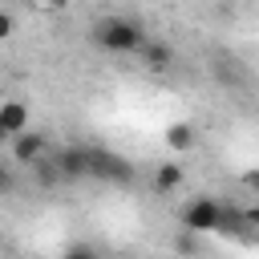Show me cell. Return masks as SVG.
<instances>
[{"label":"cell","instance_id":"obj_13","mask_svg":"<svg viewBox=\"0 0 259 259\" xmlns=\"http://www.w3.org/2000/svg\"><path fill=\"white\" fill-rule=\"evenodd\" d=\"M61 259H101V255H97L93 247H85V243H77V247H69V251L61 255Z\"/></svg>","mask_w":259,"mask_h":259},{"label":"cell","instance_id":"obj_11","mask_svg":"<svg viewBox=\"0 0 259 259\" xmlns=\"http://www.w3.org/2000/svg\"><path fill=\"white\" fill-rule=\"evenodd\" d=\"M32 170H36V178H40V186H53V182H61V174H57V162H49V158H40V162H32Z\"/></svg>","mask_w":259,"mask_h":259},{"label":"cell","instance_id":"obj_18","mask_svg":"<svg viewBox=\"0 0 259 259\" xmlns=\"http://www.w3.org/2000/svg\"><path fill=\"white\" fill-rule=\"evenodd\" d=\"M36 4H45V8H65L69 0H36Z\"/></svg>","mask_w":259,"mask_h":259},{"label":"cell","instance_id":"obj_9","mask_svg":"<svg viewBox=\"0 0 259 259\" xmlns=\"http://www.w3.org/2000/svg\"><path fill=\"white\" fill-rule=\"evenodd\" d=\"M251 227H247V214L239 210V206H231V202H223L219 206V235H235V239H243Z\"/></svg>","mask_w":259,"mask_h":259},{"label":"cell","instance_id":"obj_2","mask_svg":"<svg viewBox=\"0 0 259 259\" xmlns=\"http://www.w3.org/2000/svg\"><path fill=\"white\" fill-rule=\"evenodd\" d=\"M89 178H97V182H113V186H125V182H134V162H125L117 150L89 146Z\"/></svg>","mask_w":259,"mask_h":259},{"label":"cell","instance_id":"obj_14","mask_svg":"<svg viewBox=\"0 0 259 259\" xmlns=\"http://www.w3.org/2000/svg\"><path fill=\"white\" fill-rule=\"evenodd\" d=\"M243 186L259 194V170H243Z\"/></svg>","mask_w":259,"mask_h":259},{"label":"cell","instance_id":"obj_16","mask_svg":"<svg viewBox=\"0 0 259 259\" xmlns=\"http://www.w3.org/2000/svg\"><path fill=\"white\" fill-rule=\"evenodd\" d=\"M4 36H12V16H8V12H0V40H4Z\"/></svg>","mask_w":259,"mask_h":259},{"label":"cell","instance_id":"obj_6","mask_svg":"<svg viewBox=\"0 0 259 259\" xmlns=\"http://www.w3.org/2000/svg\"><path fill=\"white\" fill-rule=\"evenodd\" d=\"M28 121H32V113H28L24 101H0V130L8 134V142H12L16 134H24Z\"/></svg>","mask_w":259,"mask_h":259},{"label":"cell","instance_id":"obj_7","mask_svg":"<svg viewBox=\"0 0 259 259\" xmlns=\"http://www.w3.org/2000/svg\"><path fill=\"white\" fill-rule=\"evenodd\" d=\"M162 142H166L174 154H190V150L198 146V130H194L190 121H170V125L162 130Z\"/></svg>","mask_w":259,"mask_h":259},{"label":"cell","instance_id":"obj_8","mask_svg":"<svg viewBox=\"0 0 259 259\" xmlns=\"http://www.w3.org/2000/svg\"><path fill=\"white\" fill-rule=\"evenodd\" d=\"M138 57H142V65H146L150 73H166V69L174 65V49H170L166 40H146V45L138 49Z\"/></svg>","mask_w":259,"mask_h":259},{"label":"cell","instance_id":"obj_3","mask_svg":"<svg viewBox=\"0 0 259 259\" xmlns=\"http://www.w3.org/2000/svg\"><path fill=\"white\" fill-rule=\"evenodd\" d=\"M219 206H223V202H214V198H206V194H194V198L182 206V231H194V235L219 231Z\"/></svg>","mask_w":259,"mask_h":259},{"label":"cell","instance_id":"obj_19","mask_svg":"<svg viewBox=\"0 0 259 259\" xmlns=\"http://www.w3.org/2000/svg\"><path fill=\"white\" fill-rule=\"evenodd\" d=\"M0 251H4V239H0Z\"/></svg>","mask_w":259,"mask_h":259},{"label":"cell","instance_id":"obj_4","mask_svg":"<svg viewBox=\"0 0 259 259\" xmlns=\"http://www.w3.org/2000/svg\"><path fill=\"white\" fill-rule=\"evenodd\" d=\"M57 174L61 182H77V178H89V146H65L57 158Z\"/></svg>","mask_w":259,"mask_h":259},{"label":"cell","instance_id":"obj_1","mask_svg":"<svg viewBox=\"0 0 259 259\" xmlns=\"http://www.w3.org/2000/svg\"><path fill=\"white\" fill-rule=\"evenodd\" d=\"M146 40L150 36H146L142 20H134V16H101L93 24V45H101L105 53H138Z\"/></svg>","mask_w":259,"mask_h":259},{"label":"cell","instance_id":"obj_10","mask_svg":"<svg viewBox=\"0 0 259 259\" xmlns=\"http://www.w3.org/2000/svg\"><path fill=\"white\" fill-rule=\"evenodd\" d=\"M154 186H158L162 194L178 190V186H182V166H178V162H162V166L154 170Z\"/></svg>","mask_w":259,"mask_h":259},{"label":"cell","instance_id":"obj_12","mask_svg":"<svg viewBox=\"0 0 259 259\" xmlns=\"http://www.w3.org/2000/svg\"><path fill=\"white\" fill-rule=\"evenodd\" d=\"M174 247H178V251H182V255H194V251H198V235H194V231H182V235H178V243H174Z\"/></svg>","mask_w":259,"mask_h":259},{"label":"cell","instance_id":"obj_15","mask_svg":"<svg viewBox=\"0 0 259 259\" xmlns=\"http://www.w3.org/2000/svg\"><path fill=\"white\" fill-rule=\"evenodd\" d=\"M8 190H12V170H8V166H0V198H4Z\"/></svg>","mask_w":259,"mask_h":259},{"label":"cell","instance_id":"obj_17","mask_svg":"<svg viewBox=\"0 0 259 259\" xmlns=\"http://www.w3.org/2000/svg\"><path fill=\"white\" fill-rule=\"evenodd\" d=\"M247 214V227H259V206H251V210H243Z\"/></svg>","mask_w":259,"mask_h":259},{"label":"cell","instance_id":"obj_5","mask_svg":"<svg viewBox=\"0 0 259 259\" xmlns=\"http://www.w3.org/2000/svg\"><path fill=\"white\" fill-rule=\"evenodd\" d=\"M45 150H49V142H45V134H40V130H24V134H16V138H12V162H20V166L40 162V158H45Z\"/></svg>","mask_w":259,"mask_h":259}]
</instances>
